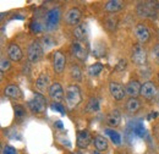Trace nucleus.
<instances>
[{
  "mask_svg": "<svg viewBox=\"0 0 159 154\" xmlns=\"http://www.w3.org/2000/svg\"><path fill=\"white\" fill-rule=\"evenodd\" d=\"M82 100V97H81V91H80L79 86L76 84H70L66 87L65 89V102H66V105L70 108V109H74L79 105Z\"/></svg>",
  "mask_w": 159,
  "mask_h": 154,
  "instance_id": "1",
  "label": "nucleus"
},
{
  "mask_svg": "<svg viewBox=\"0 0 159 154\" xmlns=\"http://www.w3.org/2000/svg\"><path fill=\"white\" fill-rule=\"evenodd\" d=\"M157 10H159V5L156 1H146V2H141L137 6V14L139 16L143 17H151L154 19Z\"/></svg>",
  "mask_w": 159,
  "mask_h": 154,
  "instance_id": "2",
  "label": "nucleus"
},
{
  "mask_svg": "<svg viewBox=\"0 0 159 154\" xmlns=\"http://www.w3.org/2000/svg\"><path fill=\"white\" fill-rule=\"evenodd\" d=\"M60 16H61V11H60L59 7L50 9L45 15V27H47V29H49V31L55 29L58 27Z\"/></svg>",
  "mask_w": 159,
  "mask_h": 154,
  "instance_id": "3",
  "label": "nucleus"
},
{
  "mask_svg": "<svg viewBox=\"0 0 159 154\" xmlns=\"http://www.w3.org/2000/svg\"><path fill=\"white\" fill-rule=\"evenodd\" d=\"M27 57L31 62H38L43 57V47L39 42L34 40L28 45L27 49Z\"/></svg>",
  "mask_w": 159,
  "mask_h": 154,
  "instance_id": "4",
  "label": "nucleus"
},
{
  "mask_svg": "<svg viewBox=\"0 0 159 154\" xmlns=\"http://www.w3.org/2000/svg\"><path fill=\"white\" fill-rule=\"evenodd\" d=\"M45 103H47L45 98L39 93H37L33 96L32 99L28 100V108L33 113H42L45 109Z\"/></svg>",
  "mask_w": 159,
  "mask_h": 154,
  "instance_id": "5",
  "label": "nucleus"
},
{
  "mask_svg": "<svg viewBox=\"0 0 159 154\" xmlns=\"http://www.w3.org/2000/svg\"><path fill=\"white\" fill-rule=\"evenodd\" d=\"M71 53L75 58H77L81 61H84L87 59V48H86V45H83L82 42L75 40L71 44Z\"/></svg>",
  "mask_w": 159,
  "mask_h": 154,
  "instance_id": "6",
  "label": "nucleus"
},
{
  "mask_svg": "<svg viewBox=\"0 0 159 154\" xmlns=\"http://www.w3.org/2000/svg\"><path fill=\"white\" fill-rule=\"evenodd\" d=\"M132 61L136 65H144L146 60H147V54H146V49L141 45V44H136L132 50Z\"/></svg>",
  "mask_w": 159,
  "mask_h": 154,
  "instance_id": "7",
  "label": "nucleus"
},
{
  "mask_svg": "<svg viewBox=\"0 0 159 154\" xmlns=\"http://www.w3.org/2000/svg\"><path fill=\"white\" fill-rule=\"evenodd\" d=\"M65 62L66 59L64 57V54L61 52H55L53 55V69L57 74H62L64 69H65Z\"/></svg>",
  "mask_w": 159,
  "mask_h": 154,
  "instance_id": "8",
  "label": "nucleus"
},
{
  "mask_svg": "<svg viewBox=\"0 0 159 154\" xmlns=\"http://www.w3.org/2000/svg\"><path fill=\"white\" fill-rule=\"evenodd\" d=\"M81 11H80L77 7H71L66 14H65V22L70 26H75L77 25L81 20Z\"/></svg>",
  "mask_w": 159,
  "mask_h": 154,
  "instance_id": "9",
  "label": "nucleus"
},
{
  "mask_svg": "<svg viewBox=\"0 0 159 154\" xmlns=\"http://www.w3.org/2000/svg\"><path fill=\"white\" fill-rule=\"evenodd\" d=\"M135 36H136V38L139 39L141 43H147L149 40V38H151L149 29L143 23H139L135 27Z\"/></svg>",
  "mask_w": 159,
  "mask_h": 154,
  "instance_id": "10",
  "label": "nucleus"
},
{
  "mask_svg": "<svg viewBox=\"0 0 159 154\" xmlns=\"http://www.w3.org/2000/svg\"><path fill=\"white\" fill-rule=\"evenodd\" d=\"M92 142V136L89 134V131L87 130H83V131H80L77 134V141H76V144L77 147L81 149H84L87 148Z\"/></svg>",
  "mask_w": 159,
  "mask_h": 154,
  "instance_id": "11",
  "label": "nucleus"
},
{
  "mask_svg": "<svg viewBox=\"0 0 159 154\" xmlns=\"http://www.w3.org/2000/svg\"><path fill=\"white\" fill-rule=\"evenodd\" d=\"M49 97L54 102H57V103H59V102L62 100V98H64V89H62L60 83L55 82V83H53L49 87Z\"/></svg>",
  "mask_w": 159,
  "mask_h": 154,
  "instance_id": "12",
  "label": "nucleus"
},
{
  "mask_svg": "<svg viewBox=\"0 0 159 154\" xmlns=\"http://www.w3.org/2000/svg\"><path fill=\"white\" fill-rule=\"evenodd\" d=\"M88 34H89V28H88L87 23H81V25H77L75 27L74 36H75V38L77 39L79 42L86 40V39L88 38Z\"/></svg>",
  "mask_w": 159,
  "mask_h": 154,
  "instance_id": "13",
  "label": "nucleus"
},
{
  "mask_svg": "<svg viewBox=\"0 0 159 154\" xmlns=\"http://www.w3.org/2000/svg\"><path fill=\"white\" fill-rule=\"evenodd\" d=\"M156 93H157V88L153 82L148 81V82L143 83V86L141 88V96H143L146 99H152L156 96Z\"/></svg>",
  "mask_w": 159,
  "mask_h": 154,
  "instance_id": "14",
  "label": "nucleus"
},
{
  "mask_svg": "<svg viewBox=\"0 0 159 154\" xmlns=\"http://www.w3.org/2000/svg\"><path fill=\"white\" fill-rule=\"evenodd\" d=\"M109 91H110L111 96L114 97L116 100H121V99L125 97V94H126L124 87H122L120 83H118V82H110V84H109Z\"/></svg>",
  "mask_w": 159,
  "mask_h": 154,
  "instance_id": "15",
  "label": "nucleus"
},
{
  "mask_svg": "<svg viewBox=\"0 0 159 154\" xmlns=\"http://www.w3.org/2000/svg\"><path fill=\"white\" fill-rule=\"evenodd\" d=\"M141 88L142 86L139 84V81H130L125 87V92L131 98H136L139 94H141Z\"/></svg>",
  "mask_w": 159,
  "mask_h": 154,
  "instance_id": "16",
  "label": "nucleus"
},
{
  "mask_svg": "<svg viewBox=\"0 0 159 154\" xmlns=\"http://www.w3.org/2000/svg\"><path fill=\"white\" fill-rule=\"evenodd\" d=\"M7 55H9L10 60H12V61H20L22 59V50L17 44L11 43L7 48Z\"/></svg>",
  "mask_w": 159,
  "mask_h": 154,
  "instance_id": "17",
  "label": "nucleus"
},
{
  "mask_svg": "<svg viewBox=\"0 0 159 154\" xmlns=\"http://www.w3.org/2000/svg\"><path fill=\"white\" fill-rule=\"evenodd\" d=\"M4 94L9 97V98H12V99H19L22 96V92L16 84H9V86L5 87Z\"/></svg>",
  "mask_w": 159,
  "mask_h": 154,
  "instance_id": "18",
  "label": "nucleus"
},
{
  "mask_svg": "<svg viewBox=\"0 0 159 154\" xmlns=\"http://www.w3.org/2000/svg\"><path fill=\"white\" fill-rule=\"evenodd\" d=\"M121 122V115L118 110H113L109 115L107 116V124L111 127H116L119 126Z\"/></svg>",
  "mask_w": 159,
  "mask_h": 154,
  "instance_id": "19",
  "label": "nucleus"
},
{
  "mask_svg": "<svg viewBox=\"0 0 159 154\" xmlns=\"http://www.w3.org/2000/svg\"><path fill=\"white\" fill-rule=\"evenodd\" d=\"M122 7H124V2L119 1V0H110L104 5L105 11H108V12H116V11L121 10Z\"/></svg>",
  "mask_w": 159,
  "mask_h": 154,
  "instance_id": "20",
  "label": "nucleus"
},
{
  "mask_svg": "<svg viewBox=\"0 0 159 154\" xmlns=\"http://www.w3.org/2000/svg\"><path fill=\"white\" fill-rule=\"evenodd\" d=\"M49 76L45 74V72H42L39 75V77L37 78V81H36V86H37V88L40 89V91H45L47 88H48V86H49Z\"/></svg>",
  "mask_w": 159,
  "mask_h": 154,
  "instance_id": "21",
  "label": "nucleus"
},
{
  "mask_svg": "<svg viewBox=\"0 0 159 154\" xmlns=\"http://www.w3.org/2000/svg\"><path fill=\"white\" fill-rule=\"evenodd\" d=\"M105 54V43L102 42V40H98L94 43L93 45V49H92V55L96 57V58H100Z\"/></svg>",
  "mask_w": 159,
  "mask_h": 154,
  "instance_id": "22",
  "label": "nucleus"
},
{
  "mask_svg": "<svg viewBox=\"0 0 159 154\" xmlns=\"http://www.w3.org/2000/svg\"><path fill=\"white\" fill-rule=\"evenodd\" d=\"M141 108V103L137 98H130L126 103V109L129 113H136Z\"/></svg>",
  "mask_w": 159,
  "mask_h": 154,
  "instance_id": "23",
  "label": "nucleus"
},
{
  "mask_svg": "<svg viewBox=\"0 0 159 154\" xmlns=\"http://www.w3.org/2000/svg\"><path fill=\"white\" fill-rule=\"evenodd\" d=\"M93 142H94L96 148H97L99 152H103V151H105V149L108 148V142H107V139H105L104 136H96Z\"/></svg>",
  "mask_w": 159,
  "mask_h": 154,
  "instance_id": "24",
  "label": "nucleus"
},
{
  "mask_svg": "<svg viewBox=\"0 0 159 154\" xmlns=\"http://www.w3.org/2000/svg\"><path fill=\"white\" fill-rule=\"evenodd\" d=\"M105 27L109 29V31H114L115 28H116V26H118V17L116 16H114V15H111V16H108L107 19H105Z\"/></svg>",
  "mask_w": 159,
  "mask_h": 154,
  "instance_id": "25",
  "label": "nucleus"
},
{
  "mask_svg": "<svg viewBox=\"0 0 159 154\" xmlns=\"http://www.w3.org/2000/svg\"><path fill=\"white\" fill-rule=\"evenodd\" d=\"M105 134L110 137V139L113 141L114 144L119 146L120 143H121V137H120L119 132H116L114 130H110V129H105Z\"/></svg>",
  "mask_w": 159,
  "mask_h": 154,
  "instance_id": "26",
  "label": "nucleus"
},
{
  "mask_svg": "<svg viewBox=\"0 0 159 154\" xmlns=\"http://www.w3.org/2000/svg\"><path fill=\"white\" fill-rule=\"evenodd\" d=\"M99 110V100L97 98H91L88 104H87V111L89 113H96Z\"/></svg>",
  "mask_w": 159,
  "mask_h": 154,
  "instance_id": "27",
  "label": "nucleus"
},
{
  "mask_svg": "<svg viewBox=\"0 0 159 154\" xmlns=\"http://www.w3.org/2000/svg\"><path fill=\"white\" fill-rule=\"evenodd\" d=\"M102 70H103V65L99 64V62H97V64H93V65L89 66L88 72H89L91 76H97V75H99L100 72H102Z\"/></svg>",
  "mask_w": 159,
  "mask_h": 154,
  "instance_id": "28",
  "label": "nucleus"
},
{
  "mask_svg": "<svg viewBox=\"0 0 159 154\" xmlns=\"http://www.w3.org/2000/svg\"><path fill=\"white\" fill-rule=\"evenodd\" d=\"M134 132L139 136V137H144V135H146V129H144V126L141 122H137V124L134 125Z\"/></svg>",
  "mask_w": 159,
  "mask_h": 154,
  "instance_id": "29",
  "label": "nucleus"
},
{
  "mask_svg": "<svg viewBox=\"0 0 159 154\" xmlns=\"http://www.w3.org/2000/svg\"><path fill=\"white\" fill-rule=\"evenodd\" d=\"M70 74H71V77H72V78H75L76 81H80V79L82 78L81 70L79 69V66H76V65L71 66V69H70Z\"/></svg>",
  "mask_w": 159,
  "mask_h": 154,
  "instance_id": "30",
  "label": "nucleus"
},
{
  "mask_svg": "<svg viewBox=\"0 0 159 154\" xmlns=\"http://www.w3.org/2000/svg\"><path fill=\"white\" fill-rule=\"evenodd\" d=\"M40 42H42V43H44V45H43V47H44L45 49H48V48H50V47H53V45H54V40H53V39H50L49 37H43Z\"/></svg>",
  "mask_w": 159,
  "mask_h": 154,
  "instance_id": "31",
  "label": "nucleus"
},
{
  "mask_svg": "<svg viewBox=\"0 0 159 154\" xmlns=\"http://www.w3.org/2000/svg\"><path fill=\"white\" fill-rule=\"evenodd\" d=\"M52 109L55 110V111H59L61 115L65 114V109H64V106H62L60 103H54V104H52Z\"/></svg>",
  "mask_w": 159,
  "mask_h": 154,
  "instance_id": "32",
  "label": "nucleus"
},
{
  "mask_svg": "<svg viewBox=\"0 0 159 154\" xmlns=\"http://www.w3.org/2000/svg\"><path fill=\"white\" fill-rule=\"evenodd\" d=\"M0 69H1V72H5L6 70H9V69H10V61L6 60V59H1Z\"/></svg>",
  "mask_w": 159,
  "mask_h": 154,
  "instance_id": "33",
  "label": "nucleus"
},
{
  "mask_svg": "<svg viewBox=\"0 0 159 154\" xmlns=\"http://www.w3.org/2000/svg\"><path fill=\"white\" fill-rule=\"evenodd\" d=\"M31 31L38 33V32L42 31V27H40V25L38 22H32V23H31Z\"/></svg>",
  "mask_w": 159,
  "mask_h": 154,
  "instance_id": "34",
  "label": "nucleus"
},
{
  "mask_svg": "<svg viewBox=\"0 0 159 154\" xmlns=\"http://www.w3.org/2000/svg\"><path fill=\"white\" fill-rule=\"evenodd\" d=\"M126 65H127V61L126 60H120L119 62H118V65H116V67H115V70L116 71H122L126 67Z\"/></svg>",
  "mask_w": 159,
  "mask_h": 154,
  "instance_id": "35",
  "label": "nucleus"
},
{
  "mask_svg": "<svg viewBox=\"0 0 159 154\" xmlns=\"http://www.w3.org/2000/svg\"><path fill=\"white\" fill-rule=\"evenodd\" d=\"M2 154H17V152L15 151V148H12L10 146H6L2 149Z\"/></svg>",
  "mask_w": 159,
  "mask_h": 154,
  "instance_id": "36",
  "label": "nucleus"
},
{
  "mask_svg": "<svg viewBox=\"0 0 159 154\" xmlns=\"http://www.w3.org/2000/svg\"><path fill=\"white\" fill-rule=\"evenodd\" d=\"M15 114H16L17 117L23 116L25 115V109H23L22 106H20V105H16V106H15Z\"/></svg>",
  "mask_w": 159,
  "mask_h": 154,
  "instance_id": "37",
  "label": "nucleus"
},
{
  "mask_svg": "<svg viewBox=\"0 0 159 154\" xmlns=\"http://www.w3.org/2000/svg\"><path fill=\"white\" fill-rule=\"evenodd\" d=\"M153 57H154V59L159 62V44L156 45V48L153 49Z\"/></svg>",
  "mask_w": 159,
  "mask_h": 154,
  "instance_id": "38",
  "label": "nucleus"
},
{
  "mask_svg": "<svg viewBox=\"0 0 159 154\" xmlns=\"http://www.w3.org/2000/svg\"><path fill=\"white\" fill-rule=\"evenodd\" d=\"M55 126H57L58 129H62V127H64L62 124H61V121H57V122H55Z\"/></svg>",
  "mask_w": 159,
  "mask_h": 154,
  "instance_id": "39",
  "label": "nucleus"
},
{
  "mask_svg": "<svg viewBox=\"0 0 159 154\" xmlns=\"http://www.w3.org/2000/svg\"><path fill=\"white\" fill-rule=\"evenodd\" d=\"M158 116V113H154V114H151V115H148V120H151V119H154V117H157Z\"/></svg>",
  "mask_w": 159,
  "mask_h": 154,
  "instance_id": "40",
  "label": "nucleus"
},
{
  "mask_svg": "<svg viewBox=\"0 0 159 154\" xmlns=\"http://www.w3.org/2000/svg\"><path fill=\"white\" fill-rule=\"evenodd\" d=\"M158 79H159V75H158Z\"/></svg>",
  "mask_w": 159,
  "mask_h": 154,
  "instance_id": "41",
  "label": "nucleus"
},
{
  "mask_svg": "<svg viewBox=\"0 0 159 154\" xmlns=\"http://www.w3.org/2000/svg\"><path fill=\"white\" fill-rule=\"evenodd\" d=\"M96 154H99V153H96Z\"/></svg>",
  "mask_w": 159,
  "mask_h": 154,
  "instance_id": "42",
  "label": "nucleus"
}]
</instances>
